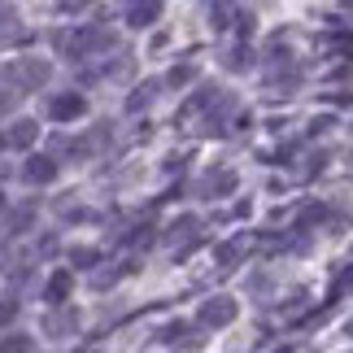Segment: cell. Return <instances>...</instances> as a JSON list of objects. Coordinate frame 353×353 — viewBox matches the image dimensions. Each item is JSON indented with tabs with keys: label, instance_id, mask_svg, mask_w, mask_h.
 Here are the masks:
<instances>
[{
	"label": "cell",
	"instance_id": "cell-20",
	"mask_svg": "<svg viewBox=\"0 0 353 353\" xmlns=\"http://www.w3.org/2000/svg\"><path fill=\"white\" fill-rule=\"evenodd\" d=\"M31 219H35V210H31V205H22L18 214H9V227H18V232H13V236H22L26 227H31Z\"/></svg>",
	"mask_w": 353,
	"mask_h": 353
},
{
	"label": "cell",
	"instance_id": "cell-26",
	"mask_svg": "<svg viewBox=\"0 0 353 353\" xmlns=\"http://www.w3.org/2000/svg\"><path fill=\"white\" fill-rule=\"evenodd\" d=\"M0 148H5V135H0Z\"/></svg>",
	"mask_w": 353,
	"mask_h": 353
},
{
	"label": "cell",
	"instance_id": "cell-19",
	"mask_svg": "<svg viewBox=\"0 0 353 353\" xmlns=\"http://www.w3.org/2000/svg\"><path fill=\"white\" fill-rule=\"evenodd\" d=\"M122 275V270L118 266H110V270H92V275H88V283H92V288H110V283Z\"/></svg>",
	"mask_w": 353,
	"mask_h": 353
},
{
	"label": "cell",
	"instance_id": "cell-15",
	"mask_svg": "<svg viewBox=\"0 0 353 353\" xmlns=\"http://www.w3.org/2000/svg\"><path fill=\"white\" fill-rule=\"evenodd\" d=\"M244 253H249V240H244V236H240V240H227L223 249H219V266H232V262H240Z\"/></svg>",
	"mask_w": 353,
	"mask_h": 353
},
{
	"label": "cell",
	"instance_id": "cell-8",
	"mask_svg": "<svg viewBox=\"0 0 353 353\" xmlns=\"http://www.w3.org/2000/svg\"><path fill=\"white\" fill-rule=\"evenodd\" d=\"M39 140V122L35 118H18V122H9V131H5V148H18V153H26V148H35Z\"/></svg>",
	"mask_w": 353,
	"mask_h": 353
},
{
	"label": "cell",
	"instance_id": "cell-6",
	"mask_svg": "<svg viewBox=\"0 0 353 353\" xmlns=\"http://www.w3.org/2000/svg\"><path fill=\"white\" fill-rule=\"evenodd\" d=\"M196 240H201V219H192V214H188V219H174L170 232H166V244H174V253H179V257L192 249Z\"/></svg>",
	"mask_w": 353,
	"mask_h": 353
},
{
	"label": "cell",
	"instance_id": "cell-10",
	"mask_svg": "<svg viewBox=\"0 0 353 353\" xmlns=\"http://www.w3.org/2000/svg\"><path fill=\"white\" fill-rule=\"evenodd\" d=\"M13 39H26V26H22V18H18V9L0 0V48H9Z\"/></svg>",
	"mask_w": 353,
	"mask_h": 353
},
{
	"label": "cell",
	"instance_id": "cell-2",
	"mask_svg": "<svg viewBox=\"0 0 353 353\" xmlns=\"http://www.w3.org/2000/svg\"><path fill=\"white\" fill-rule=\"evenodd\" d=\"M5 74L18 83V92H39V88L48 83L52 65H48V57H18V61L5 65Z\"/></svg>",
	"mask_w": 353,
	"mask_h": 353
},
{
	"label": "cell",
	"instance_id": "cell-12",
	"mask_svg": "<svg viewBox=\"0 0 353 353\" xmlns=\"http://www.w3.org/2000/svg\"><path fill=\"white\" fill-rule=\"evenodd\" d=\"M52 314H44V332H52V336H70L74 327H79V314L74 310H65V305H48Z\"/></svg>",
	"mask_w": 353,
	"mask_h": 353
},
{
	"label": "cell",
	"instance_id": "cell-1",
	"mask_svg": "<svg viewBox=\"0 0 353 353\" xmlns=\"http://www.w3.org/2000/svg\"><path fill=\"white\" fill-rule=\"evenodd\" d=\"M57 48L65 52V57H74V61H92L97 52H110L114 48V31H110V26L88 22V26H74V31H61L57 35Z\"/></svg>",
	"mask_w": 353,
	"mask_h": 353
},
{
	"label": "cell",
	"instance_id": "cell-16",
	"mask_svg": "<svg viewBox=\"0 0 353 353\" xmlns=\"http://www.w3.org/2000/svg\"><path fill=\"white\" fill-rule=\"evenodd\" d=\"M31 336H22V332H9L5 341H0V353H31Z\"/></svg>",
	"mask_w": 353,
	"mask_h": 353
},
{
	"label": "cell",
	"instance_id": "cell-25",
	"mask_svg": "<svg viewBox=\"0 0 353 353\" xmlns=\"http://www.w3.org/2000/svg\"><path fill=\"white\" fill-rule=\"evenodd\" d=\"M345 332H349V336H353V323H349V327H345Z\"/></svg>",
	"mask_w": 353,
	"mask_h": 353
},
{
	"label": "cell",
	"instance_id": "cell-13",
	"mask_svg": "<svg viewBox=\"0 0 353 353\" xmlns=\"http://www.w3.org/2000/svg\"><path fill=\"white\" fill-rule=\"evenodd\" d=\"M157 88H161V83H140V88H135V97H127V114L148 110V105L157 101Z\"/></svg>",
	"mask_w": 353,
	"mask_h": 353
},
{
	"label": "cell",
	"instance_id": "cell-5",
	"mask_svg": "<svg viewBox=\"0 0 353 353\" xmlns=\"http://www.w3.org/2000/svg\"><path fill=\"white\" fill-rule=\"evenodd\" d=\"M161 18V0H127V9H122V22L131 26V31H144V26H153Z\"/></svg>",
	"mask_w": 353,
	"mask_h": 353
},
{
	"label": "cell",
	"instance_id": "cell-17",
	"mask_svg": "<svg viewBox=\"0 0 353 353\" xmlns=\"http://www.w3.org/2000/svg\"><path fill=\"white\" fill-rule=\"evenodd\" d=\"M192 79H196V65H174V70L166 74V83L170 88H183V83H192Z\"/></svg>",
	"mask_w": 353,
	"mask_h": 353
},
{
	"label": "cell",
	"instance_id": "cell-3",
	"mask_svg": "<svg viewBox=\"0 0 353 353\" xmlns=\"http://www.w3.org/2000/svg\"><path fill=\"white\" fill-rule=\"evenodd\" d=\"M236 314H240L236 296H210V301H201V310H196V327H205V332L232 327Z\"/></svg>",
	"mask_w": 353,
	"mask_h": 353
},
{
	"label": "cell",
	"instance_id": "cell-11",
	"mask_svg": "<svg viewBox=\"0 0 353 353\" xmlns=\"http://www.w3.org/2000/svg\"><path fill=\"white\" fill-rule=\"evenodd\" d=\"M227 192H236V170H210L205 179H201V196H227Z\"/></svg>",
	"mask_w": 353,
	"mask_h": 353
},
{
	"label": "cell",
	"instance_id": "cell-24",
	"mask_svg": "<svg viewBox=\"0 0 353 353\" xmlns=\"http://www.w3.org/2000/svg\"><path fill=\"white\" fill-rule=\"evenodd\" d=\"M74 5H92V0H74Z\"/></svg>",
	"mask_w": 353,
	"mask_h": 353
},
{
	"label": "cell",
	"instance_id": "cell-14",
	"mask_svg": "<svg viewBox=\"0 0 353 353\" xmlns=\"http://www.w3.org/2000/svg\"><path fill=\"white\" fill-rule=\"evenodd\" d=\"M18 97H22V92H18V83H13V79H9L5 70H0V114H9L13 105H18Z\"/></svg>",
	"mask_w": 353,
	"mask_h": 353
},
{
	"label": "cell",
	"instance_id": "cell-9",
	"mask_svg": "<svg viewBox=\"0 0 353 353\" xmlns=\"http://www.w3.org/2000/svg\"><path fill=\"white\" fill-rule=\"evenodd\" d=\"M22 179L35 183V188L52 183V179H57V157H26L22 161Z\"/></svg>",
	"mask_w": 353,
	"mask_h": 353
},
{
	"label": "cell",
	"instance_id": "cell-23",
	"mask_svg": "<svg viewBox=\"0 0 353 353\" xmlns=\"http://www.w3.org/2000/svg\"><path fill=\"white\" fill-rule=\"evenodd\" d=\"M0 210H5V192H0Z\"/></svg>",
	"mask_w": 353,
	"mask_h": 353
},
{
	"label": "cell",
	"instance_id": "cell-7",
	"mask_svg": "<svg viewBox=\"0 0 353 353\" xmlns=\"http://www.w3.org/2000/svg\"><path fill=\"white\" fill-rule=\"evenodd\" d=\"M70 292H74V270L57 266V270L44 279V301H48V305H65V301H70Z\"/></svg>",
	"mask_w": 353,
	"mask_h": 353
},
{
	"label": "cell",
	"instance_id": "cell-4",
	"mask_svg": "<svg viewBox=\"0 0 353 353\" xmlns=\"http://www.w3.org/2000/svg\"><path fill=\"white\" fill-rule=\"evenodd\" d=\"M44 114H48V122H74L88 114V97L83 92H52L44 101Z\"/></svg>",
	"mask_w": 353,
	"mask_h": 353
},
{
	"label": "cell",
	"instance_id": "cell-21",
	"mask_svg": "<svg viewBox=\"0 0 353 353\" xmlns=\"http://www.w3.org/2000/svg\"><path fill=\"white\" fill-rule=\"evenodd\" d=\"M70 257H74V262H79V266H88V270H92V266H97V262H101V253H97V249H74Z\"/></svg>",
	"mask_w": 353,
	"mask_h": 353
},
{
	"label": "cell",
	"instance_id": "cell-18",
	"mask_svg": "<svg viewBox=\"0 0 353 353\" xmlns=\"http://www.w3.org/2000/svg\"><path fill=\"white\" fill-rule=\"evenodd\" d=\"M227 70H249V48L236 44L232 52H227Z\"/></svg>",
	"mask_w": 353,
	"mask_h": 353
},
{
	"label": "cell",
	"instance_id": "cell-22",
	"mask_svg": "<svg viewBox=\"0 0 353 353\" xmlns=\"http://www.w3.org/2000/svg\"><path fill=\"white\" fill-rule=\"evenodd\" d=\"M18 319V301H13V296H5V301H0V327H5V323H13Z\"/></svg>",
	"mask_w": 353,
	"mask_h": 353
}]
</instances>
